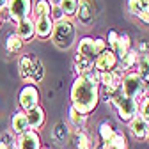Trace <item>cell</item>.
Returning <instances> with one entry per match:
<instances>
[{"label": "cell", "mask_w": 149, "mask_h": 149, "mask_svg": "<svg viewBox=\"0 0 149 149\" xmlns=\"http://www.w3.org/2000/svg\"><path fill=\"white\" fill-rule=\"evenodd\" d=\"M69 98H71V107L77 108L80 114L89 116L91 112H94V108L100 103L101 98V87L98 82L87 78L85 74L77 77L71 85L69 91Z\"/></svg>", "instance_id": "6da1fadb"}, {"label": "cell", "mask_w": 149, "mask_h": 149, "mask_svg": "<svg viewBox=\"0 0 149 149\" xmlns=\"http://www.w3.org/2000/svg\"><path fill=\"white\" fill-rule=\"evenodd\" d=\"M52 41L61 50H69L74 45V41H77V27L69 18H64V20L53 23Z\"/></svg>", "instance_id": "7a4b0ae2"}, {"label": "cell", "mask_w": 149, "mask_h": 149, "mask_svg": "<svg viewBox=\"0 0 149 149\" xmlns=\"http://www.w3.org/2000/svg\"><path fill=\"white\" fill-rule=\"evenodd\" d=\"M110 103L116 107L117 110V117L123 121V123H130L135 116H137V108H139V103L132 98L124 96L121 91H116L114 94L110 96Z\"/></svg>", "instance_id": "3957f363"}, {"label": "cell", "mask_w": 149, "mask_h": 149, "mask_svg": "<svg viewBox=\"0 0 149 149\" xmlns=\"http://www.w3.org/2000/svg\"><path fill=\"white\" fill-rule=\"evenodd\" d=\"M124 96L135 100L137 103L144 98L146 91H144V84H142V78L139 77V74L135 71H128L124 73L123 77V82H121V89H119Z\"/></svg>", "instance_id": "277c9868"}, {"label": "cell", "mask_w": 149, "mask_h": 149, "mask_svg": "<svg viewBox=\"0 0 149 149\" xmlns=\"http://www.w3.org/2000/svg\"><path fill=\"white\" fill-rule=\"evenodd\" d=\"M32 0H9L7 2V20H11L14 25L20 22V20H25L32 14Z\"/></svg>", "instance_id": "5b68a950"}, {"label": "cell", "mask_w": 149, "mask_h": 149, "mask_svg": "<svg viewBox=\"0 0 149 149\" xmlns=\"http://www.w3.org/2000/svg\"><path fill=\"white\" fill-rule=\"evenodd\" d=\"M18 103L23 112H29L39 105V89L32 84H27L18 92Z\"/></svg>", "instance_id": "8992f818"}, {"label": "cell", "mask_w": 149, "mask_h": 149, "mask_svg": "<svg viewBox=\"0 0 149 149\" xmlns=\"http://www.w3.org/2000/svg\"><path fill=\"white\" fill-rule=\"evenodd\" d=\"M123 77H124V71L123 69H112V71H105V73H100V87H103L105 91L108 92H116L121 89V82H123Z\"/></svg>", "instance_id": "52a82bcc"}, {"label": "cell", "mask_w": 149, "mask_h": 149, "mask_svg": "<svg viewBox=\"0 0 149 149\" xmlns=\"http://www.w3.org/2000/svg\"><path fill=\"white\" fill-rule=\"evenodd\" d=\"M14 146H16V149H43L39 132H34V130H27L22 135H16Z\"/></svg>", "instance_id": "ba28073f"}, {"label": "cell", "mask_w": 149, "mask_h": 149, "mask_svg": "<svg viewBox=\"0 0 149 149\" xmlns=\"http://www.w3.org/2000/svg\"><path fill=\"white\" fill-rule=\"evenodd\" d=\"M119 66V59L116 57V53L112 52V50H103L96 61H94V69L100 71V73H105V71H112V69H116Z\"/></svg>", "instance_id": "9c48e42d"}, {"label": "cell", "mask_w": 149, "mask_h": 149, "mask_svg": "<svg viewBox=\"0 0 149 149\" xmlns=\"http://www.w3.org/2000/svg\"><path fill=\"white\" fill-rule=\"evenodd\" d=\"M77 55L80 57L94 62L98 57V50H96V43H94V37H82V39L77 43Z\"/></svg>", "instance_id": "30bf717a"}, {"label": "cell", "mask_w": 149, "mask_h": 149, "mask_svg": "<svg viewBox=\"0 0 149 149\" xmlns=\"http://www.w3.org/2000/svg\"><path fill=\"white\" fill-rule=\"evenodd\" d=\"M25 116H27V121H29V128L34 130V132H39L46 123V114H45L41 105H37L36 108L25 112Z\"/></svg>", "instance_id": "8fae6325"}, {"label": "cell", "mask_w": 149, "mask_h": 149, "mask_svg": "<svg viewBox=\"0 0 149 149\" xmlns=\"http://www.w3.org/2000/svg\"><path fill=\"white\" fill-rule=\"evenodd\" d=\"M16 34L23 39V43H29L36 37V25H34V20L30 16L16 23Z\"/></svg>", "instance_id": "7c38bea8"}, {"label": "cell", "mask_w": 149, "mask_h": 149, "mask_svg": "<svg viewBox=\"0 0 149 149\" xmlns=\"http://www.w3.org/2000/svg\"><path fill=\"white\" fill-rule=\"evenodd\" d=\"M34 25H36V37L46 41L52 37V32H53V22L50 16H43V18H37L34 20Z\"/></svg>", "instance_id": "4fadbf2b"}, {"label": "cell", "mask_w": 149, "mask_h": 149, "mask_svg": "<svg viewBox=\"0 0 149 149\" xmlns=\"http://www.w3.org/2000/svg\"><path fill=\"white\" fill-rule=\"evenodd\" d=\"M147 123L137 114L132 121L128 123V128H130V133H132L137 140H146V137H147Z\"/></svg>", "instance_id": "5bb4252c"}, {"label": "cell", "mask_w": 149, "mask_h": 149, "mask_svg": "<svg viewBox=\"0 0 149 149\" xmlns=\"http://www.w3.org/2000/svg\"><path fill=\"white\" fill-rule=\"evenodd\" d=\"M11 130H13L14 137H16V135H22L23 132H27V130H30V128H29L27 116H25V112H23V110L16 112V114L11 117Z\"/></svg>", "instance_id": "9a60e30c"}, {"label": "cell", "mask_w": 149, "mask_h": 149, "mask_svg": "<svg viewBox=\"0 0 149 149\" xmlns=\"http://www.w3.org/2000/svg\"><path fill=\"white\" fill-rule=\"evenodd\" d=\"M130 50H132V39H130V36H128L126 32H119V39H117V45H116V48H114L116 57L121 61Z\"/></svg>", "instance_id": "2e32d148"}, {"label": "cell", "mask_w": 149, "mask_h": 149, "mask_svg": "<svg viewBox=\"0 0 149 149\" xmlns=\"http://www.w3.org/2000/svg\"><path fill=\"white\" fill-rule=\"evenodd\" d=\"M32 57L34 55H22L18 59V73H20V78L29 84V78H30V71H32Z\"/></svg>", "instance_id": "e0dca14e"}, {"label": "cell", "mask_w": 149, "mask_h": 149, "mask_svg": "<svg viewBox=\"0 0 149 149\" xmlns=\"http://www.w3.org/2000/svg\"><path fill=\"white\" fill-rule=\"evenodd\" d=\"M52 13V6L48 0H36L32 4V14L30 18L32 20H37V18H43V16H50Z\"/></svg>", "instance_id": "ac0fdd59"}, {"label": "cell", "mask_w": 149, "mask_h": 149, "mask_svg": "<svg viewBox=\"0 0 149 149\" xmlns=\"http://www.w3.org/2000/svg\"><path fill=\"white\" fill-rule=\"evenodd\" d=\"M45 77V68H43V62L37 59V57H32V71H30V78H29V84L36 85L39 84Z\"/></svg>", "instance_id": "d6986e66"}, {"label": "cell", "mask_w": 149, "mask_h": 149, "mask_svg": "<svg viewBox=\"0 0 149 149\" xmlns=\"http://www.w3.org/2000/svg\"><path fill=\"white\" fill-rule=\"evenodd\" d=\"M137 61H139V53H137V50L135 48H132L124 57L119 61V66H121V69L124 71V73H128V71H132L135 66H137Z\"/></svg>", "instance_id": "ffe728a7"}, {"label": "cell", "mask_w": 149, "mask_h": 149, "mask_svg": "<svg viewBox=\"0 0 149 149\" xmlns=\"http://www.w3.org/2000/svg\"><path fill=\"white\" fill-rule=\"evenodd\" d=\"M78 22L84 23V25H91L92 23V9L89 6V2H80L78 4V9H77V14Z\"/></svg>", "instance_id": "44dd1931"}, {"label": "cell", "mask_w": 149, "mask_h": 149, "mask_svg": "<svg viewBox=\"0 0 149 149\" xmlns=\"http://www.w3.org/2000/svg\"><path fill=\"white\" fill-rule=\"evenodd\" d=\"M87 117L89 116H84V114H80L77 108L69 107V123L77 128V132H82V130L87 126Z\"/></svg>", "instance_id": "7402d4cb"}, {"label": "cell", "mask_w": 149, "mask_h": 149, "mask_svg": "<svg viewBox=\"0 0 149 149\" xmlns=\"http://www.w3.org/2000/svg\"><path fill=\"white\" fill-rule=\"evenodd\" d=\"M98 135H100V140H101V144L108 142L112 137L116 135V128H114V124H112L108 119H105V121L100 124V128H98Z\"/></svg>", "instance_id": "603a6c76"}, {"label": "cell", "mask_w": 149, "mask_h": 149, "mask_svg": "<svg viewBox=\"0 0 149 149\" xmlns=\"http://www.w3.org/2000/svg\"><path fill=\"white\" fill-rule=\"evenodd\" d=\"M101 149H128V140H126V137L123 133L116 132V135L112 137L108 142H105Z\"/></svg>", "instance_id": "cb8c5ba5"}, {"label": "cell", "mask_w": 149, "mask_h": 149, "mask_svg": "<svg viewBox=\"0 0 149 149\" xmlns=\"http://www.w3.org/2000/svg\"><path fill=\"white\" fill-rule=\"evenodd\" d=\"M23 39L20 36H18L16 32H13V34H7V39H6V48H7V52H11V53H16V52H20L22 48H23Z\"/></svg>", "instance_id": "d4e9b609"}, {"label": "cell", "mask_w": 149, "mask_h": 149, "mask_svg": "<svg viewBox=\"0 0 149 149\" xmlns=\"http://www.w3.org/2000/svg\"><path fill=\"white\" fill-rule=\"evenodd\" d=\"M78 0H62V2L59 4V9H61V13L64 14V18H71L77 14V9H78Z\"/></svg>", "instance_id": "484cf974"}, {"label": "cell", "mask_w": 149, "mask_h": 149, "mask_svg": "<svg viewBox=\"0 0 149 149\" xmlns=\"http://www.w3.org/2000/svg\"><path fill=\"white\" fill-rule=\"evenodd\" d=\"M137 74L142 80H149V55H139V61H137Z\"/></svg>", "instance_id": "4316f807"}, {"label": "cell", "mask_w": 149, "mask_h": 149, "mask_svg": "<svg viewBox=\"0 0 149 149\" xmlns=\"http://www.w3.org/2000/svg\"><path fill=\"white\" fill-rule=\"evenodd\" d=\"M52 135H53V139L57 140V142H64V140L69 137V128H68V124H66L64 121H59L57 124L53 126Z\"/></svg>", "instance_id": "83f0119b"}, {"label": "cell", "mask_w": 149, "mask_h": 149, "mask_svg": "<svg viewBox=\"0 0 149 149\" xmlns=\"http://www.w3.org/2000/svg\"><path fill=\"white\" fill-rule=\"evenodd\" d=\"M74 147L77 149H92V140L84 130L74 133Z\"/></svg>", "instance_id": "f1b7e54d"}, {"label": "cell", "mask_w": 149, "mask_h": 149, "mask_svg": "<svg viewBox=\"0 0 149 149\" xmlns=\"http://www.w3.org/2000/svg\"><path fill=\"white\" fill-rule=\"evenodd\" d=\"M137 114L149 124V94H144V98L139 101V108H137Z\"/></svg>", "instance_id": "f546056e"}, {"label": "cell", "mask_w": 149, "mask_h": 149, "mask_svg": "<svg viewBox=\"0 0 149 149\" xmlns=\"http://www.w3.org/2000/svg\"><path fill=\"white\" fill-rule=\"evenodd\" d=\"M126 7H128V13L132 14V16H139L140 13H142V9H144V6H142V2L140 0H128L126 2Z\"/></svg>", "instance_id": "4dcf8cb0"}, {"label": "cell", "mask_w": 149, "mask_h": 149, "mask_svg": "<svg viewBox=\"0 0 149 149\" xmlns=\"http://www.w3.org/2000/svg\"><path fill=\"white\" fill-rule=\"evenodd\" d=\"M117 39H119V32H117V30H114V29L108 30V36H107V39H105L107 48L114 52V48H116V45H117Z\"/></svg>", "instance_id": "1f68e13d"}, {"label": "cell", "mask_w": 149, "mask_h": 149, "mask_svg": "<svg viewBox=\"0 0 149 149\" xmlns=\"http://www.w3.org/2000/svg\"><path fill=\"white\" fill-rule=\"evenodd\" d=\"M50 18H52V22H53V23H57V22H61V20H64V14L61 13V9H59V7H52V13H50Z\"/></svg>", "instance_id": "d6a6232c"}, {"label": "cell", "mask_w": 149, "mask_h": 149, "mask_svg": "<svg viewBox=\"0 0 149 149\" xmlns=\"http://www.w3.org/2000/svg\"><path fill=\"white\" fill-rule=\"evenodd\" d=\"M137 18H139V20H140L144 25H149V6H147V7H144V9H142V13H140Z\"/></svg>", "instance_id": "836d02e7"}, {"label": "cell", "mask_w": 149, "mask_h": 149, "mask_svg": "<svg viewBox=\"0 0 149 149\" xmlns=\"http://www.w3.org/2000/svg\"><path fill=\"white\" fill-rule=\"evenodd\" d=\"M94 43H96V50H98V55H100L103 50H107V43H105V39H103V37H94Z\"/></svg>", "instance_id": "e575fe53"}, {"label": "cell", "mask_w": 149, "mask_h": 149, "mask_svg": "<svg viewBox=\"0 0 149 149\" xmlns=\"http://www.w3.org/2000/svg\"><path fill=\"white\" fill-rule=\"evenodd\" d=\"M48 2H50V6H52V7H59V4L62 2V0H48Z\"/></svg>", "instance_id": "d590c367"}, {"label": "cell", "mask_w": 149, "mask_h": 149, "mask_svg": "<svg viewBox=\"0 0 149 149\" xmlns=\"http://www.w3.org/2000/svg\"><path fill=\"white\" fill-rule=\"evenodd\" d=\"M7 2H9V0H0V11L7 9Z\"/></svg>", "instance_id": "8d00e7d4"}, {"label": "cell", "mask_w": 149, "mask_h": 149, "mask_svg": "<svg viewBox=\"0 0 149 149\" xmlns=\"http://www.w3.org/2000/svg\"><path fill=\"white\" fill-rule=\"evenodd\" d=\"M2 23H4V14H2V11H0V27H2Z\"/></svg>", "instance_id": "74e56055"}, {"label": "cell", "mask_w": 149, "mask_h": 149, "mask_svg": "<svg viewBox=\"0 0 149 149\" xmlns=\"http://www.w3.org/2000/svg\"><path fill=\"white\" fill-rule=\"evenodd\" d=\"M140 2H142V6H144V7H147V6H149V0H140Z\"/></svg>", "instance_id": "f35d334b"}, {"label": "cell", "mask_w": 149, "mask_h": 149, "mask_svg": "<svg viewBox=\"0 0 149 149\" xmlns=\"http://www.w3.org/2000/svg\"><path fill=\"white\" fill-rule=\"evenodd\" d=\"M146 140H149V126H147V137H146Z\"/></svg>", "instance_id": "ab89813d"}, {"label": "cell", "mask_w": 149, "mask_h": 149, "mask_svg": "<svg viewBox=\"0 0 149 149\" xmlns=\"http://www.w3.org/2000/svg\"><path fill=\"white\" fill-rule=\"evenodd\" d=\"M78 2H89V0H78Z\"/></svg>", "instance_id": "60d3db41"}]
</instances>
